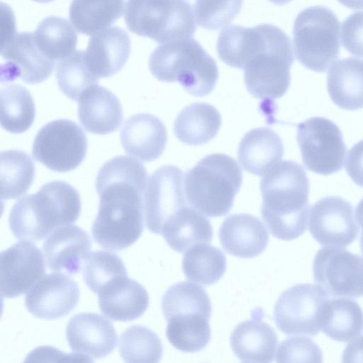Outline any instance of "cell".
I'll return each instance as SVG.
<instances>
[{"label": "cell", "instance_id": "cell-1", "mask_svg": "<svg viewBox=\"0 0 363 363\" xmlns=\"http://www.w3.org/2000/svg\"><path fill=\"white\" fill-rule=\"evenodd\" d=\"M147 172L134 158L117 156L99 169L96 189L100 198L93 238L100 246L119 251L133 245L143 231V194Z\"/></svg>", "mask_w": 363, "mask_h": 363}, {"label": "cell", "instance_id": "cell-2", "mask_svg": "<svg viewBox=\"0 0 363 363\" xmlns=\"http://www.w3.org/2000/svg\"><path fill=\"white\" fill-rule=\"evenodd\" d=\"M230 52L237 67L243 69L245 86L254 97L274 100L287 91L294 55L290 38L281 28L268 23L239 26Z\"/></svg>", "mask_w": 363, "mask_h": 363}, {"label": "cell", "instance_id": "cell-3", "mask_svg": "<svg viewBox=\"0 0 363 363\" xmlns=\"http://www.w3.org/2000/svg\"><path fill=\"white\" fill-rule=\"evenodd\" d=\"M262 217L271 233L283 240L301 236L307 229L310 213L309 181L301 165L285 160L261 180Z\"/></svg>", "mask_w": 363, "mask_h": 363}, {"label": "cell", "instance_id": "cell-4", "mask_svg": "<svg viewBox=\"0 0 363 363\" xmlns=\"http://www.w3.org/2000/svg\"><path fill=\"white\" fill-rule=\"evenodd\" d=\"M80 212L78 191L65 182L53 181L13 205L9 227L18 239L40 241L55 229L76 222Z\"/></svg>", "mask_w": 363, "mask_h": 363}, {"label": "cell", "instance_id": "cell-5", "mask_svg": "<svg viewBox=\"0 0 363 363\" xmlns=\"http://www.w3.org/2000/svg\"><path fill=\"white\" fill-rule=\"evenodd\" d=\"M149 69L158 80L178 82L189 94L199 97L209 94L218 78L216 61L193 38L158 46L150 56Z\"/></svg>", "mask_w": 363, "mask_h": 363}, {"label": "cell", "instance_id": "cell-6", "mask_svg": "<svg viewBox=\"0 0 363 363\" xmlns=\"http://www.w3.org/2000/svg\"><path fill=\"white\" fill-rule=\"evenodd\" d=\"M242 182L237 162L227 155L215 153L186 172L184 191L193 208L207 216L218 217L230 211Z\"/></svg>", "mask_w": 363, "mask_h": 363}, {"label": "cell", "instance_id": "cell-7", "mask_svg": "<svg viewBox=\"0 0 363 363\" xmlns=\"http://www.w3.org/2000/svg\"><path fill=\"white\" fill-rule=\"evenodd\" d=\"M194 18L186 0H128L124 19L133 33L163 44L192 38Z\"/></svg>", "mask_w": 363, "mask_h": 363}, {"label": "cell", "instance_id": "cell-8", "mask_svg": "<svg viewBox=\"0 0 363 363\" xmlns=\"http://www.w3.org/2000/svg\"><path fill=\"white\" fill-rule=\"evenodd\" d=\"M340 21L328 8L313 6L301 11L293 28L297 60L307 69L324 72L340 53Z\"/></svg>", "mask_w": 363, "mask_h": 363}, {"label": "cell", "instance_id": "cell-9", "mask_svg": "<svg viewBox=\"0 0 363 363\" xmlns=\"http://www.w3.org/2000/svg\"><path fill=\"white\" fill-rule=\"evenodd\" d=\"M296 139L308 170L329 175L342 168L347 147L340 128L330 120L313 117L299 123Z\"/></svg>", "mask_w": 363, "mask_h": 363}, {"label": "cell", "instance_id": "cell-10", "mask_svg": "<svg viewBox=\"0 0 363 363\" xmlns=\"http://www.w3.org/2000/svg\"><path fill=\"white\" fill-rule=\"evenodd\" d=\"M87 151L83 130L74 121L58 119L45 125L37 133L32 149L35 159L52 171L76 169Z\"/></svg>", "mask_w": 363, "mask_h": 363}, {"label": "cell", "instance_id": "cell-11", "mask_svg": "<svg viewBox=\"0 0 363 363\" xmlns=\"http://www.w3.org/2000/svg\"><path fill=\"white\" fill-rule=\"evenodd\" d=\"M327 300L328 294L318 285L298 284L290 287L276 302L274 319L277 327L286 335H317Z\"/></svg>", "mask_w": 363, "mask_h": 363}, {"label": "cell", "instance_id": "cell-12", "mask_svg": "<svg viewBox=\"0 0 363 363\" xmlns=\"http://www.w3.org/2000/svg\"><path fill=\"white\" fill-rule=\"evenodd\" d=\"M314 281L328 295L359 298L363 296V257L341 247L320 249L313 263Z\"/></svg>", "mask_w": 363, "mask_h": 363}, {"label": "cell", "instance_id": "cell-13", "mask_svg": "<svg viewBox=\"0 0 363 363\" xmlns=\"http://www.w3.org/2000/svg\"><path fill=\"white\" fill-rule=\"evenodd\" d=\"M182 180L183 172L172 165L157 169L148 178L144 191L143 210L150 231L161 234L166 221L186 206Z\"/></svg>", "mask_w": 363, "mask_h": 363}, {"label": "cell", "instance_id": "cell-14", "mask_svg": "<svg viewBox=\"0 0 363 363\" xmlns=\"http://www.w3.org/2000/svg\"><path fill=\"white\" fill-rule=\"evenodd\" d=\"M1 55L6 61L1 67L2 83L16 78L27 84L40 83L50 77L55 66V62L38 48L34 33L30 32L7 34Z\"/></svg>", "mask_w": 363, "mask_h": 363}, {"label": "cell", "instance_id": "cell-15", "mask_svg": "<svg viewBox=\"0 0 363 363\" xmlns=\"http://www.w3.org/2000/svg\"><path fill=\"white\" fill-rule=\"evenodd\" d=\"M308 218L309 231L322 245L345 247L359 233L352 205L339 196H326L316 201Z\"/></svg>", "mask_w": 363, "mask_h": 363}, {"label": "cell", "instance_id": "cell-16", "mask_svg": "<svg viewBox=\"0 0 363 363\" xmlns=\"http://www.w3.org/2000/svg\"><path fill=\"white\" fill-rule=\"evenodd\" d=\"M0 272L2 297L18 296L43 277L45 264L42 252L31 242H16L1 252Z\"/></svg>", "mask_w": 363, "mask_h": 363}, {"label": "cell", "instance_id": "cell-17", "mask_svg": "<svg viewBox=\"0 0 363 363\" xmlns=\"http://www.w3.org/2000/svg\"><path fill=\"white\" fill-rule=\"evenodd\" d=\"M79 297L77 283L69 277L48 274L27 292L25 305L34 316L54 320L69 314L77 306Z\"/></svg>", "mask_w": 363, "mask_h": 363}, {"label": "cell", "instance_id": "cell-18", "mask_svg": "<svg viewBox=\"0 0 363 363\" xmlns=\"http://www.w3.org/2000/svg\"><path fill=\"white\" fill-rule=\"evenodd\" d=\"M66 336L73 352L99 359L115 348L117 334L110 320L94 313H82L68 322Z\"/></svg>", "mask_w": 363, "mask_h": 363}, {"label": "cell", "instance_id": "cell-19", "mask_svg": "<svg viewBox=\"0 0 363 363\" xmlns=\"http://www.w3.org/2000/svg\"><path fill=\"white\" fill-rule=\"evenodd\" d=\"M91 247L89 235L74 225L55 229L43 245L48 267L51 270L64 272L69 275L81 270Z\"/></svg>", "mask_w": 363, "mask_h": 363}, {"label": "cell", "instance_id": "cell-20", "mask_svg": "<svg viewBox=\"0 0 363 363\" xmlns=\"http://www.w3.org/2000/svg\"><path fill=\"white\" fill-rule=\"evenodd\" d=\"M130 52L128 34L115 26L92 35L84 51V59L89 69L96 77H108L123 67Z\"/></svg>", "mask_w": 363, "mask_h": 363}, {"label": "cell", "instance_id": "cell-21", "mask_svg": "<svg viewBox=\"0 0 363 363\" xmlns=\"http://www.w3.org/2000/svg\"><path fill=\"white\" fill-rule=\"evenodd\" d=\"M125 151L141 161L150 162L163 153L167 134L164 125L156 116L138 113L130 117L121 130Z\"/></svg>", "mask_w": 363, "mask_h": 363}, {"label": "cell", "instance_id": "cell-22", "mask_svg": "<svg viewBox=\"0 0 363 363\" xmlns=\"http://www.w3.org/2000/svg\"><path fill=\"white\" fill-rule=\"evenodd\" d=\"M269 233L255 216L247 213L233 214L220 225L219 238L223 248L240 258H252L267 247Z\"/></svg>", "mask_w": 363, "mask_h": 363}, {"label": "cell", "instance_id": "cell-23", "mask_svg": "<svg viewBox=\"0 0 363 363\" xmlns=\"http://www.w3.org/2000/svg\"><path fill=\"white\" fill-rule=\"evenodd\" d=\"M78 117L83 127L94 134L106 135L121 125L123 111L116 96L105 87L95 85L78 100Z\"/></svg>", "mask_w": 363, "mask_h": 363}, {"label": "cell", "instance_id": "cell-24", "mask_svg": "<svg viewBox=\"0 0 363 363\" xmlns=\"http://www.w3.org/2000/svg\"><path fill=\"white\" fill-rule=\"evenodd\" d=\"M101 313L116 321H130L140 317L149 305V296L137 281L128 276L118 279L99 294Z\"/></svg>", "mask_w": 363, "mask_h": 363}, {"label": "cell", "instance_id": "cell-25", "mask_svg": "<svg viewBox=\"0 0 363 363\" xmlns=\"http://www.w3.org/2000/svg\"><path fill=\"white\" fill-rule=\"evenodd\" d=\"M230 342L233 352L241 362L267 363L273 360L278 337L267 323L254 318L234 328Z\"/></svg>", "mask_w": 363, "mask_h": 363}, {"label": "cell", "instance_id": "cell-26", "mask_svg": "<svg viewBox=\"0 0 363 363\" xmlns=\"http://www.w3.org/2000/svg\"><path fill=\"white\" fill-rule=\"evenodd\" d=\"M284 155V144L274 130L255 128L242 138L238 157L242 167L251 174L262 176L276 166Z\"/></svg>", "mask_w": 363, "mask_h": 363}, {"label": "cell", "instance_id": "cell-27", "mask_svg": "<svg viewBox=\"0 0 363 363\" xmlns=\"http://www.w3.org/2000/svg\"><path fill=\"white\" fill-rule=\"evenodd\" d=\"M327 86L333 103L345 110L363 108V60L347 57L333 62L328 72Z\"/></svg>", "mask_w": 363, "mask_h": 363}, {"label": "cell", "instance_id": "cell-28", "mask_svg": "<svg viewBox=\"0 0 363 363\" xmlns=\"http://www.w3.org/2000/svg\"><path fill=\"white\" fill-rule=\"evenodd\" d=\"M161 235L172 250L183 252L195 245L210 243L213 230L203 213L185 206L166 221Z\"/></svg>", "mask_w": 363, "mask_h": 363}, {"label": "cell", "instance_id": "cell-29", "mask_svg": "<svg viewBox=\"0 0 363 363\" xmlns=\"http://www.w3.org/2000/svg\"><path fill=\"white\" fill-rule=\"evenodd\" d=\"M221 125L218 111L206 103H194L184 108L174 123L176 137L189 145L207 143L216 137Z\"/></svg>", "mask_w": 363, "mask_h": 363}, {"label": "cell", "instance_id": "cell-30", "mask_svg": "<svg viewBox=\"0 0 363 363\" xmlns=\"http://www.w3.org/2000/svg\"><path fill=\"white\" fill-rule=\"evenodd\" d=\"M321 330L334 340H351L363 331V311L356 301L347 298L328 299L322 310Z\"/></svg>", "mask_w": 363, "mask_h": 363}, {"label": "cell", "instance_id": "cell-31", "mask_svg": "<svg viewBox=\"0 0 363 363\" xmlns=\"http://www.w3.org/2000/svg\"><path fill=\"white\" fill-rule=\"evenodd\" d=\"M124 5V0H72L69 20L78 32L93 35L108 28L119 19Z\"/></svg>", "mask_w": 363, "mask_h": 363}, {"label": "cell", "instance_id": "cell-32", "mask_svg": "<svg viewBox=\"0 0 363 363\" xmlns=\"http://www.w3.org/2000/svg\"><path fill=\"white\" fill-rule=\"evenodd\" d=\"M162 310L167 320L173 317L195 315L210 319L211 303L202 286L182 281L169 286L164 294Z\"/></svg>", "mask_w": 363, "mask_h": 363}, {"label": "cell", "instance_id": "cell-33", "mask_svg": "<svg viewBox=\"0 0 363 363\" xmlns=\"http://www.w3.org/2000/svg\"><path fill=\"white\" fill-rule=\"evenodd\" d=\"M182 269L186 278L208 286L218 281L226 269L225 254L207 243L195 245L184 254Z\"/></svg>", "mask_w": 363, "mask_h": 363}, {"label": "cell", "instance_id": "cell-34", "mask_svg": "<svg viewBox=\"0 0 363 363\" xmlns=\"http://www.w3.org/2000/svg\"><path fill=\"white\" fill-rule=\"evenodd\" d=\"M34 38L42 53L53 62L70 55L77 43V33L69 22L54 16L44 18L38 24Z\"/></svg>", "mask_w": 363, "mask_h": 363}, {"label": "cell", "instance_id": "cell-35", "mask_svg": "<svg viewBox=\"0 0 363 363\" xmlns=\"http://www.w3.org/2000/svg\"><path fill=\"white\" fill-rule=\"evenodd\" d=\"M35 177L32 159L25 152L11 150L0 155L1 198L13 199L26 193Z\"/></svg>", "mask_w": 363, "mask_h": 363}, {"label": "cell", "instance_id": "cell-36", "mask_svg": "<svg viewBox=\"0 0 363 363\" xmlns=\"http://www.w3.org/2000/svg\"><path fill=\"white\" fill-rule=\"evenodd\" d=\"M0 97L1 127L11 133L26 131L35 115L30 92L23 86L9 84L1 89Z\"/></svg>", "mask_w": 363, "mask_h": 363}, {"label": "cell", "instance_id": "cell-37", "mask_svg": "<svg viewBox=\"0 0 363 363\" xmlns=\"http://www.w3.org/2000/svg\"><path fill=\"white\" fill-rule=\"evenodd\" d=\"M209 319L203 316L173 317L167 322L166 336L176 349L195 352L206 347L211 340Z\"/></svg>", "mask_w": 363, "mask_h": 363}, {"label": "cell", "instance_id": "cell-38", "mask_svg": "<svg viewBox=\"0 0 363 363\" xmlns=\"http://www.w3.org/2000/svg\"><path fill=\"white\" fill-rule=\"evenodd\" d=\"M118 350L126 362H158L163 347L155 332L145 326L133 325L121 335Z\"/></svg>", "mask_w": 363, "mask_h": 363}, {"label": "cell", "instance_id": "cell-39", "mask_svg": "<svg viewBox=\"0 0 363 363\" xmlns=\"http://www.w3.org/2000/svg\"><path fill=\"white\" fill-rule=\"evenodd\" d=\"M56 79L63 94L74 101L99 81L86 64L84 51L77 50L57 64Z\"/></svg>", "mask_w": 363, "mask_h": 363}, {"label": "cell", "instance_id": "cell-40", "mask_svg": "<svg viewBox=\"0 0 363 363\" xmlns=\"http://www.w3.org/2000/svg\"><path fill=\"white\" fill-rule=\"evenodd\" d=\"M128 276L123 260L115 253L99 250L89 253L83 264V277L95 294L119 278Z\"/></svg>", "mask_w": 363, "mask_h": 363}, {"label": "cell", "instance_id": "cell-41", "mask_svg": "<svg viewBox=\"0 0 363 363\" xmlns=\"http://www.w3.org/2000/svg\"><path fill=\"white\" fill-rule=\"evenodd\" d=\"M243 2L244 0H196V21L205 29H220L230 23L239 13Z\"/></svg>", "mask_w": 363, "mask_h": 363}, {"label": "cell", "instance_id": "cell-42", "mask_svg": "<svg viewBox=\"0 0 363 363\" xmlns=\"http://www.w3.org/2000/svg\"><path fill=\"white\" fill-rule=\"evenodd\" d=\"M277 362H321L320 348L311 338L303 336L289 337L279 345Z\"/></svg>", "mask_w": 363, "mask_h": 363}, {"label": "cell", "instance_id": "cell-43", "mask_svg": "<svg viewBox=\"0 0 363 363\" xmlns=\"http://www.w3.org/2000/svg\"><path fill=\"white\" fill-rule=\"evenodd\" d=\"M342 43L352 55L363 57V11L350 15L342 25Z\"/></svg>", "mask_w": 363, "mask_h": 363}, {"label": "cell", "instance_id": "cell-44", "mask_svg": "<svg viewBox=\"0 0 363 363\" xmlns=\"http://www.w3.org/2000/svg\"><path fill=\"white\" fill-rule=\"evenodd\" d=\"M345 169L352 181L363 187V140L350 150Z\"/></svg>", "mask_w": 363, "mask_h": 363}, {"label": "cell", "instance_id": "cell-45", "mask_svg": "<svg viewBox=\"0 0 363 363\" xmlns=\"http://www.w3.org/2000/svg\"><path fill=\"white\" fill-rule=\"evenodd\" d=\"M342 358L344 362H363V335L347 344Z\"/></svg>", "mask_w": 363, "mask_h": 363}, {"label": "cell", "instance_id": "cell-46", "mask_svg": "<svg viewBox=\"0 0 363 363\" xmlns=\"http://www.w3.org/2000/svg\"><path fill=\"white\" fill-rule=\"evenodd\" d=\"M355 216L357 221L362 228V232L359 238V245L361 251L363 253V199L359 201L356 207Z\"/></svg>", "mask_w": 363, "mask_h": 363}, {"label": "cell", "instance_id": "cell-47", "mask_svg": "<svg viewBox=\"0 0 363 363\" xmlns=\"http://www.w3.org/2000/svg\"><path fill=\"white\" fill-rule=\"evenodd\" d=\"M341 4L345 6L354 9L359 10L363 9V0H337Z\"/></svg>", "mask_w": 363, "mask_h": 363}, {"label": "cell", "instance_id": "cell-48", "mask_svg": "<svg viewBox=\"0 0 363 363\" xmlns=\"http://www.w3.org/2000/svg\"><path fill=\"white\" fill-rule=\"evenodd\" d=\"M271 2L277 4V5H284L289 2H291L292 0H269Z\"/></svg>", "mask_w": 363, "mask_h": 363}, {"label": "cell", "instance_id": "cell-49", "mask_svg": "<svg viewBox=\"0 0 363 363\" xmlns=\"http://www.w3.org/2000/svg\"><path fill=\"white\" fill-rule=\"evenodd\" d=\"M39 3H48L52 1L53 0H33Z\"/></svg>", "mask_w": 363, "mask_h": 363}]
</instances>
